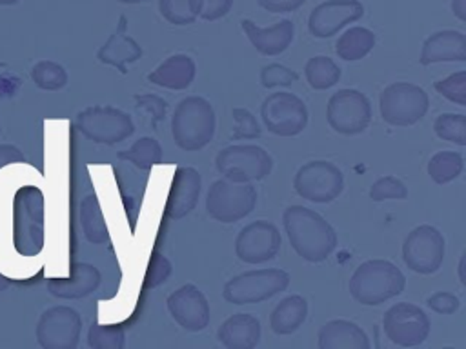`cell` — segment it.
Here are the masks:
<instances>
[{
	"label": "cell",
	"mask_w": 466,
	"mask_h": 349,
	"mask_svg": "<svg viewBox=\"0 0 466 349\" xmlns=\"http://www.w3.org/2000/svg\"><path fill=\"white\" fill-rule=\"evenodd\" d=\"M46 256V193L36 167L15 162L0 169V273L29 280Z\"/></svg>",
	"instance_id": "6da1fadb"
},
{
	"label": "cell",
	"mask_w": 466,
	"mask_h": 349,
	"mask_svg": "<svg viewBox=\"0 0 466 349\" xmlns=\"http://www.w3.org/2000/svg\"><path fill=\"white\" fill-rule=\"evenodd\" d=\"M282 224L293 251L306 262H324L337 247V233L333 225L309 207H286Z\"/></svg>",
	"instance_id": "7a4b0ae2"
},
{
	"label": "cell",
	"mask_w": 466,
	"mask_h": 349,
	"mask_svg": "<svg viewBox=\"0 0 466 349\" xmlns=\"http://www.w3.org/2000/svg\"><path fill=\"white\" fill-rule=\"evenodd\" d=\"M406 287V276L390 260L373 258L362 262L351 274L348 289L355 302L362 305H380L399 296Z\"/></svg>",
	"instance_id": "3957f363"
},
{
	"label": "cell",
	"mask_w": 466,
	"mask_h": 349,
	"mask_svg": "<svg viewBox=\"0 0 466 349\" xmlns=\"http://www.w3.org/2000/svg\"><path fill=\"white\" fill-rule=\"evenodd\" d=\"M217 127L215 109L204 96L191 95L182 98L171 116V136L182 151L204 149Z\"/></svg>",
	"instance_id": "277c9868"
},
{
	"label": "cell",
	"mask_w": 466,
	"mask_h": 349,
	"mask_svg": "<svg viewBox=\"0 0 466 349\" xmlns=\"http://www.w3.org/2000/svg\"><path fill=\"white\" fill-rule=\"evenodd\" d=\"M289 285V274L284 269H255L240 273L224 284L222 296L233 305L264 302Z\"/></svg>",
	"instance_id": "5b68a950"
},
{
	"label": "cell",
	"mask_w": 466,
	"mask_h": 349,
	"mask_svg": "<svg viewBox=\"0 0 466 349\" xmlns=\"http://www.w3.org/2000/svg\"><path fill=\"white\" fill-rule=\"evenodd\" d=\"M379 109L386 124L408 127L417 124L428 113L430 98L417 84L393 82L382 89Z\"/></svg>",
	"instance_id": "8992f818"
},
{
	"label": "cell",
	"mask_w": 466,
	"mask_h": 349,
	"mask_svg": "<svg viewBox=\"0 0 466 349\" xmlns=\"http://www.w3.org/2000/svg\"><path fill=\"white\" fill-rule=\"evenodd\" d=\"M257 204V189L251 182L215 180L206 194L208 214L222 224H235L248 216Z\"/></svg>",
	"instance_id": "52a82bcc"
},
{
	"label": "cell",
	"mask_w": 466,
	"mask_h": 349,
	"mask_svg": "<svg viewBox=\"0 0 466 349\" xmlns=\"http://www.w3.org/2000/svg\"><path fill=\"white\" fill-rule=\"evenodd\" d=\"M76 129L91 142L115 145L135 133V124L127 113L111 105H91L76 115Z\"/></svg>",
	"instance_id": "ba28073f"
},
{
	"label": "cell",
	"mask_w": 466,
	"mask_h": 349,
	"mask_svg": "<svg viewBox=\"0 0 466 349\" xmlns=\"http://www.w3.org/2000/svg\"><path fill=\"white\" fill-rule=\"evenodd\" d=\"M215 169L231 182L264 180L273 169V158L258 145H228L217 153Z\"/></svg>",
	"instance_id": "9c48e42d"
},
{
	"label": "cell",
	"mask_w": 466,
	"mask_h": 349,
	"mask_svg": "<svg viewBox=\"0 0 466 349\" xmlns=\"http://www.w3.org/2000/svg\"><path fill=\"white\" fill-rule=\"evenodd\" d=\"M326 118L339 135H360L371 122V104L359 89H339L328 100Z\"/></svg>",
	"instance_id": "30bf717a"
},
{
	"label": "cell",
	"mask_w": 466,
	"mask_h": 349,
	"mask_svg": "<svg viewBox=\"0 0 466 349\" xmlns=\"http://www.w3.org/2000/svg\"><path fill=\"white\" fill-rule=\"evenodd\" d=\"M293 189L308 202L328 204L340 196L344 189V176L335 164L328 160H311L297 171Z\"/></svg>",
	"instance_id": "8fae6325"
},
{
	"label": "cell",
	"mask_w": 466,
	"mask_h": 349,
	"mask_svg": "<svg viewBox=\"0 0 466 349\" xmlns=\"http://www.w3.org/2000/svg\"><path fill=\"white\" fill-rule=\"evenodd\" d=\"M260 116L266 129L277 136H297L308 125V107L293 93L275 91L260 104Z\"/></svg>",
	"instance_id": "7c38bea8"
},
{
	"label": "cell",
	"mask_w": 466,
	"mask_h": 349,
	"mask_svg": "<svg viewBox=\"0 0 466 349\" xmlns=\"http://www.w3.org/2000/svg\"><path fill=\"white\" fill-rule=\"evenodd\" d=\"M82 316L67 305L47 307L35 327L36 344L42 349H75L80 342Z\"/></svg>",
	"instance_id": "4fadbf2b"
},
{
	"label": "cell",
	"mask_w": 466,
	"mask_h": 349,
	"mask_svg": "<svg viewBox=\"0 0 466 349\" xmlns=\"http://www.w3.org/2000/svg\"><path fill=\"white\" fill-rule=\"evenodd\" d=\"M402 260L413 273L433 274L444 260V236L433 225H417L402 242Z\"/></svg>",
	"instance_id": "5bb4252c"
},
{
	"label": "cell",
	"mask_w": 466,
	"mask_h": 349,
	"mask_svg": "<svg viewBox=\"0 0 466 349\" xmlns=\"http://www.w3.org/2000/svg\"><path fill=\"white\" fill-rule=\"evenodd\" d=\"M382 327L388 340L395 345L415 347L428 338L430 318L422 307L410 302H399L384 313Z\"/></svg>",
	"instance_id": "9a60e30c"
},
{
	"label": "cell",
	"mask_w": 466,
	"mask_h": 349,
	"mask_svg": "<svg viewBox=\"0 0 466 349\" xmlns=\"http://www.w3.org/2000/svg\"><path fill=\"white\" fill-rule=\"evenodd\" d=\"M282 238L269 220H255L244 225L235 238V253L246 264H262L277 256Z\"/></svg>",
	"instance_id": "2e32d148"
},
{
	"label": "cell",
	"mask_w": 466,
	"mask_h": 349,
	"mask_svg": "<svg viewBox=\"0 0 466 349\" xmlns=\"http://www.w3.org/2000/svg\"><path fill=\"white\" fill-rule=\"evenodd\" d=\"M171 318L186 331L198 333L209 324V302L193 284H184L166 300Z\"/></svg>",
	"instance_id": "e0dca14e"
},
{
	"label": "cell",
	"mask_w": 466,
	"mask_h": 349,
	"mask_svg": "<svg viewBox=\"0 0 466 349\" xmlns=\"http://www.w3.org/2000/svg\"><path fill=\"white\" fill-rule=\"evenodd\" d=\"M362 15L364 5L359 0H326L309 13L308 29L315 38H329Z\"/></svg>",
	"instance_id": "ac0fdd59"
},
{
	"label": "cell",
	"mask_w": 466,
	"mask_h": 349,
	"mask_svg": "<svg viewBox=\"0 0 466 349\" xmlns=\"http://www.w3.org/2000/svg\"><path fill=\"white\" fill-rule=\"evenodd\" d=\"M200 189H202L200 173L189 165L178 167L169 185L164 214L171 220H180L186 214H189L198 204Z\"/></svg>",
	"instance_id": "d6986e66"
},
{
	"label": "cell",
	"mask_w": 466,
	"mask_h": 349,
	"mask_svg": "<svg viewBox=\"0 0 466 349\" xmlns=\"http://www.w3.org/2000/svg\"><path fill=\"white\" fill-rule=\"evenodd\" d=\"M100 282H102V274L93 264L71 262L69 273L66 276L47 278V291L56 298L76 300L95 293Z\"/></svg>",
	"instance_id": "ffe728a7"
},
{
	"label": "cell",
	"mask_w": 466,
	"mask_h": 349,
	"mask_svg": "<svg viewBox=\"0 0 466 349\" xmlns=\"http://www.w3.org/2000/svg\"><path fill=\"white\" fill-rule=\"evenodd\" d=\"M240 25L253 47L266 56H277L286 51L295 36V25L288 18L279 20L269 27H258L255 22L244 18Z\"/></svg>",
	"instance_id": "44dd1931"
},
{
	"label": "cell",
	"mask_w": 466,
	"mask_h": 349,
	"mask_svg": "<svg viewBox=\"0 0 466 349\" xmlns=\"http://www.w3.org/2000/svg\"><path fill=\"white\" fill-rule=\"evenodd\" d=\"M420 65L437 62H466V35L453 29H442L430 35L420 49Z\"/></svg>",
	"instance_id": "7402d4cb"
},
{
	"label": "cell",
	"mask_w": 466,
	"mask_h": 349,
	"mask_svg": "<svg viewBox=\"0 0 466 349\" xmlns=\"http://www.w3.org/2000/svg\"><path fill=\"white\" fill-rule=\"evenodd\" d=\"M262 334L257 316L248 313H237L228 316L217 329V340L226 349H253Z\"/></svg>",
	"instance_id": "603a6c76"
},
{
	"label": "cell",
	"mask_w": 466,
	"mask_h": 349,
	"mask_svg": "<svg viewBox=\"0 0 466 349\" xmlns=\"http://www.w3.org/2000/svg\"><path fill=\"white\" fill-rule=\"evenodd\" d=\"M317 345L319 349H370V340L360 325L337 318L319 329Z\"/></svg>",
	"instance_id": "cb8c5ba5"
},
{
	"label": "cell",
	"mask_w": 466,
	"mask_h": 349,
	"mask_svg": "<svg viewBox=\"0 0 466 349\" xmlns=\"http://www.w3.org/2000/svg\"><path fill=\"white\" fill-rule=\"evenodd\" d=\"M195 75H197V67L193 58L189 55L177 53L167 56L158 67H155L147 75V80L166 89L182 91L191 85V82L195 80Z\"/></svg>",
	"instance_id": "d4e9b609"
},
{
	"label": "cell",
	"mask_w": 466,
	"mask_h": 349,
	"mask_svg": "<svg viewBox=\"0 0 466 349\" xmlns=\"http://www.w3.org/2000/svg\"><path fill=\"white\" fill-rule=\"evenodd\" d=\"M120 27L106 40V44L96 51V58L102 64L116 67L122 75H127V65L135 64L142 56V47L138 42L124 33V18Z\"/></svg>",
	"instance_id": "484cf974"
},
{
	"label": "cell",
	"mask_w": 466,
	"mask_h": 349,
	"mask_svg": "<svg viewBox=\"0 0 466 349\" xmlns=\"http://www.w3.org/2000/svg\"><path fill=\"white\" fill-rule=\"evenodd\" d=\"M308 316V302L300 294H289L269 314V325L277 334H291Z\"/></svg>",
	"instance_id": "4316f807"
},
{
	"label": "cell",
	"mask_w": 466,
	"mask_h": 349,
	"mask_svg": "<svg viewBox=\"0 0 466 349\" xmlns=\"http://www.w3.org/2000/svg\"><path fill=\"white\" fill-rule=\"evenodd\" d=\"M80 225L87 242L102 245L109 242L107 222L96 194H87L80 202Z\"/></svg>",
	"instance_id": "83f0119b"
},
{
	"label": "cell",
	"mask_w": 466,
	"mask_h": 349,
	"mask_svg": "<svg viewBox=\"0 0 466 349\" xmlns=\"http://www.w3.org/2000/svg\"><path fill=\"white\" fill-rule=\"evenodd\" d=\"M375 45V35L373 31H370L368 27H350L346 29L337 44H335V51L337 56L346 60V62H355L364 58Z\"/></svg>",
	"instance_id": "f1b7e54d"
},
{
	"label": "cell",
	"mask_w": 466,
	"mask_h": 349,
	"mask_svg": "<svg viewBox=\"0 0 466 349\" xmlns=\"http://www.w3.org/2000/svg\"><path fill=\"white\" fill-rule=\"evenodd\" d=\"M304 75L309 87L322 91L333 87L340 80V67L329 56L317 55L306 62Z\"/></svg>",
	"instance_id": "f546056e"
},
{
	"label": "cell",
	"mask_w": 466,
	"mask_h": 349,
	"mask_svg": "<svg viewBox=\"0 0 466 349\" xmlns=\"http://www.w3.org/2000/svg\"><path fill=\"white\" fill-rule=\"evenodd\" d=\"M462 169L464 160L462 155L457 151H439L428 162V174L439 185L459 178Z\"/></svg>",
	"instance_id": "4dcf8cb0"
},
{
	"label": "cell",
	"mask_w": 466,
	"mask_h": 349,
	"mask_svg": "<svg viewBox=\"0 0 466 349\" xmlns=\"http://www.w3.org/2000/svg\"><path fill=\"white\" fill-rule=\"evenodd\" d=\"M31 80L42 91H60L67 85V71L55 60H40L31 67Z\"/></svg>",
	"instance_id": "1f68e13d"
},
{
	"label": "cell",
	"mask_w": 466,
	"mask_h": 349,
	"mask_svg": "<svg viewBox=\"0 0 466 349\" xmlns=\"http://www.w3.org/2000/svg\"><path fill=\"white\" fill-rule=\"evenodd\" d=\"M118 158L127 160L133 165H137L138 169L147 171L151 165L162 162V147H160L158 140H155L151 136H144V138H138L129 149L120 151Z\"/></svg>",
	"instance_id": "d6a6232c"
},
{
	"label": "cell",
	"mask_w": 466,
	"mask_h": 349,
	"mask_svg": "<svg viewBox=\"0 0 466 349\" xmlns=\"http://www.w3.org/2000/svg\"><path fill=\"white\" fill-rule=\"evenodd\" d=\"M160 15L173 25H187L198 18L200 0H158Z\"/></svg>",
	"instance_id": "836d02e7"
},
{
	"label": "cell",
	"mask_w": 466,
	"mask_h": 349,
	"mask_svg": "<svg viewBox=\"0 0 466 349\" xmlns=\"http://www.w3.org/2000/svg\"><path fill=\"white\" fill-rule=\"evenodd\" d=\"M433 131L439 138L466 145V115L462 113H442L433 122Z\"/></svg>",
	"instance_id": "e575fe53"
},
{
	"label": "cell",
	"mask_w": 466,
	"mask_h": 349,
	"mask_svg": "<svg viewBox=\"0 0 466 349\" xmlns=\"http://www.w3.org/2000/svg\"><path fill=\"white\" fill-rule=\"evenodd\" d=\"M124 329L115 324H93L87 331L91 349H124Z\"/></svg>",
	"instance_id": "d590c367"
},
{
	"label": "cell",
	"mask_w": 466,
	"mask_h": 349,
	"mask_svg": "<svg viewBox=\"0 0 466 349\" xmlns=\"http://www.w3.org/2000/svg\"><path fill=\"white\" fill-rule=\"evenodd\" d=\"M433 89L441 93L446 100L464 107L466 105V71H455L450 76L433 82Z\"/></svg>",
	"instance_id": "8d00e7d4"
},
{
	"label": "cell",
	"mask_w": 466,
	"mask_h": 349,
	"mask_svg": "<svg viewBox=\"0 0 466 349\" xmlns=\"http://www.w3.org/2000/svg\"><path fill=\"white\" fill-rule=\"evenodd\" d=\"M370 198L373 202L404 200V198H408V187L397 176L384 174L379 180H375L373 185L370 187Z\"/></svg>",
	"instance_id": "74e56055"
},
{
	"label": "cell",
	"mask_w": 466,
	"mask_h": 349,
	"mask_svg": "<svg viewBox=\"0 0 466 349\" xmlns=\"http://www.w3.org/2000/svg\"><path fill=\"white\" fill-rule=\"evenodd\" d=\"M231 116L235 120V129L231 133V140H251V138H260L262 129L260 124L257 120V116H253L251 111L244 109V107H235L231 111Z\"/></svg>",
	"instance_id": "f35d334b"
},
{
	"label": "cell",
	"mask_w": 466,
	"mask_h": 349,
	"mask_svg": "<svg viewBox=\"0 0 466 349\" xmlns=\"http://www.w3.org/2000/svg\"><path fill=\"white\" fill-rule=\"evenodd\" d=\"M260 84L262 87L273 89V87H286L299 80V73L293 69L282 65V64H268L260 69Z\"/></svg>",
	"instance_id": "ab89813d"
},
{
	"label": "cell",
	"mask_w": 466,
	"mask_h": 349,
	"mask_svg": "<svg viewBox=\"0 0 466 349\" xmlns=\"http://www.w3.org/2000/svg\"><path fill=\"white\" fill-rule=\"evenodd\" d=\"M173 271V265L171 262L158 251H153L151 258H149V265H147V271H146V280H144V287L146 289H153L160 284H164L169 274Z\"/></svg>",
	"instance_id": "60d3db41"
},
{
	"label": "cell",
	"mask_w": 466,
	"mask_h": 349,
	"mask_svg": "<svg viewBox=\"0 0 466 349\" xmlns=\"http://www.w3.org/2000/svg\"><path fill=\"white\" fill-rule=\"evenodd\" d=\"M426 305L439 314H453L461 307V302L455 294H451L448 291H437L428 296Z\"/></svg>",
	"instance_id": "b9f144b4"
},
{
	"label": "cell",
	"mask_w": 466,
	"mask_h": 349,
	"mask_svg": "<svg viewBox=\"0 0 466 349\" xmlns=\"http://www.w3.org/2000/svg\"><path fill=\"white\" fill-rule=\"evenodd\" d=\"M235 0H200L198 16L204 20H218L229 13Z\"/></svg>",
	"instance_id": "7bdbcfd3"
},
{
	"label": "cell",
	"mask_w": 466,
	"mask_h": 349,
	"mask_svg": "<svg viewBox=\"0 0 466 349\" xmlns=\"http://www.w3.org/2000/svg\"><path fill=\"white\" fill-rule=\"evenodd\" d=\"M138 107H146L151 115H153V125H157L158 120L164 118V111H166V102L157 96V95H137L135 96Z\"/></svg>",
	"instance_id": "ee69618b"
},
{
	"label": "cell",
	"mask_w": 466,
	"mask_h": 349,
	"mask_svg": "<svg viewBox=\"0 0 466 349\" xmlns=\"http://www.w3.org/2000/svg\"><path fill=\"white\" fill-rule=\"evenodd\" d=\"M306 0H257V4L269 13H289L299 9Z\"/></svg>",
	"instance_id": "f6af8a7d"
},
{
	"label": "cell",
	"mask_w": 466,
	"mask_h": 349,
	"mask_svg": "<svg viewBox=\"0 0 466 349\" xmlns=\"http://www.w3.org/2000/svg\"><path fill=\"white\" fill-rule=\"evenodd\" d=\"M25 156L24 153L13 145V144H0V169L9 165V164H15V162H24Z\"/></svg>",
	"instance_id": "bcb514c9"
},
{
	"label": "cell",
	"mask_w": 466,
	"mask_h": 349,
	"mask_svg": "<svg viewBox=\"0 0 466 349\" xmlns=\"http://www.w3.org/2000/svg\"><path fill=\"white\" fill-rule=\"evenodd\" d=\"M451 11L459 20L466 22V0H451Z\"/></svg>",
	"instance_id": "7dc6e473"
},
{
	"label": "cell",
	"mask_w": 466,
	"mask_h": 349,
	"mask_svg": "<svg viewBox=\"0 0 466 349\" xmlns=\"http://www.w3.org/2000/svg\"><path fill=\"white\" fill-rule=\"evenodd\" d=\"M464 262H466V254H462V256H461V262H459V280H461V284H466V278H464V271H462V267H464Z\"/></svg>",
	"instance_id": "c3c4849f"
},
{
	"label": "cell",
	"mask_w": 466,
	"mask_h": 349,
	"mask_svg": "<svg viewBox=\"0 0 466 349\" xmlns=\"http://www.w3.org/2000/svg\"><path fill=\"white\" fill-rule=\"evenodd\" d=\"M9 284H11V280H9L5 274H2V273H0V293H2V291H5V289L9 287Z\"/></svg>",
	"instance_id": "681fc988"
},
{
	"label": "cell",
	"mask_w": 466,
	"mask_h": 349,
	"mask_svg": "<svg viewBox=\"0 0 466 349\" xmlns=\"http://www.w3.org/2000/svg\"><path fill=\"white\" fill-rule=\"evenodd\" d=\"M20 0H0V5H15L18 4Z\"/></svg>",
	"instance_id": "f907efd6"
},
{
	"label": "cell",
	"mask_w": 466,
	"mask_h": 349,
	"mask_svg": "<svg viewBox=\"0 0 466 349\" xmlns=\"http://www.w3.org/2000/svg\"><path fill=\"white\" fill-rule=\"evenodd\" d=\"M116 2H120V4H140L144 0H116Z\"/></svg>",
	"instance_id": "816d5d0a"
},
{
	"label": "cell",
	"mask_w": 466,
	"mask_h": 349,
	"mask_svg": "<svg viewBox=\"0 0 466 349\" xmlns=\"http://www.w3.org/2000/svg\"><path fill=\"white\" fill-rule=\"evenodd\" d=\"M0 133H2V127H0Z\"/></svg>",
	"instance_id": "f5cc1de1"
}]
</instances>
